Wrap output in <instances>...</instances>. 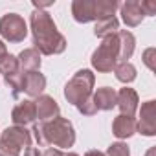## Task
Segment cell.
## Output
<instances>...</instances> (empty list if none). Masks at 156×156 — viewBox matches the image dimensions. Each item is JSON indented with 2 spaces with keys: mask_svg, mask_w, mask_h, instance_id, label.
Returning a JSON list of instances; mask_svg holds the SVG:
<instances>
[{
  "mask_svg": "<svg viewBox=\"0 0 156 156\" xmlns=\"http://www.w3.org/2000/svg\"><path fill=\"white\" fill-rule=\"evenodd\" d=\"M72 17L75 22L87 24L98 20L96 15V0H73L72 2Z\"/></svg>",
  "mask_w": 156,
  "mask_h": 156,
  "instance_id": "10",
  "label": "cell"
},
{
  "mask_svg": "<svg viewBox=\"0 0 156 156\" xmlns=\"http://www.w3.org/2000/svg\"><path fill=\"white\" fill-rule=\"evenodd\" d=\"M94 83H96V75L92 73V70L83 68L79 72H75L73 77L64 87V98H66V101L70 105H73V107H77L79 103L87 101L94 94Z\"/></svg>",
  "mask_w": 156,
  "mask_h": 156,
  "instance_id": "3",
  "label": "cell"
},
{
  "mask_svg": "<svg viewBox=\"0 0 156 156\" xmlns=\"http://www.w3.org/2000/svg\"><path fill=\"white\" fill-rule=\"evenodd\" d=\"M31 147V132L26 127H8L0 134V156H20L22 149Z\"/></svg>",
  "mask_w": 156,
  "mask_h": 156,
  "instance_id": "5",
  "label": "cell"
},
{
  "mask_svg": "<svg viewBox=\"0 0 156 156\" xmlns=\"http://www.w3.org/2000/svg\"><path fill=\"white\" fill-rule=\"evenodd\" d=\"M138 103H140V98H138V92L134 88H121L118 92V108L121 110V114L125 116H134L136 110H138Z\"/></svg>",
  "mask_w": 156,
  "mask_h": 156,
  "instance_id": "12",
  "label": "cell"
},
{
  "mask_svg": "<svg viewBox=\"0 0 156 156\" xmlns=\"http://www.w3.org/2000/svg\"><path fill=\"white\" fill-rule=\"evenodd\" d=\"M118 39H119V62H129V59L134 53L136 48V39L130 31L127 30H119L118 31Z\"/></svg>",
  "mask_w": 156,
  "mask_h": 156,
  "instance_id": "17",
  "label": "cell"
},
{
  "mask_svg": "<svg viewBox=\"0 0 156 156\" xmlns=\"http://www.w3.org/2000/svg\"><path fill=\"white\" fill-rule=\"evenodd\" d=\"M33 48L41 55H59L66 50V39L59 33L51 15L42 9H33L30 17Z\"/></svg>",
  "mask_w": 156,
  "mask_h": 156,
  "instance_id": "1",
  "label": "cell"
},
{
  "mask_svg": "<svg viewBox=\"0 0 156 156\" xmlns=\"http://www.w3.org/2000/svg\"><path fill=\"white\" fill-rule=\"evenodd\" d=\"M28 35V24L26 20L17 13H6L0 19V37L8 42H22Z\"/></svg>",
  "mask_w": 156,
  "mask_h": 156,
  "instance_id": "6",
  "label": "cell"
},
{
  "mask_svg": "<svg viewBox=\"0 0 156 156\" xmlns=\"http://www.w3.org/2000/svg\"><path fill=\"white\" fill-rule=\"evenodd\" d=\"M85 156H105V152H101V151H98V149H92V151H87Z\"/></svg>",
  "mask_w": 156,
  "mask_h": 156,
  "instance_id": "29",
  "label": "cell"
},
{
  "mask_svg": "<svg viewBox=\"0 0 156 156\" xmlns=\"http://www.w3.org/2000/svg\"><path fill=\"white\" fill-rule=\"evenodd\" d=\"M114 73H116V79L119 83H125V85L132 83L136 79V75H138L136 66L132 62H118L116 68H114Z\"/></svg>",
  "mask_w": 156,
  "mask_h": 156,
  "instance_id": "19",
  "label": "cell"
},
{
  "mask_svg": "<svg viewBox=\"0 0 156 156\" xmlns=\"http://www.w3.org/2000/svg\"><path fill=\"white\" fill-rule=\"evenodd\" d=\"M37 119V110H35V101L24 99L17 103L11 110V121L15 127H26Z\"/></svg>",
  "mask_w": 156,
  "mask_h": 156,
  "instance_id": "8",
  "label": "cell"
},
{
  "mask_svg": "<svg viewBox=\"0 0 156 156\" xmlns=\"http://www.w3.org/2000/svg\"><path fill=\"white\" fill-rule=\"evenodd\" d=\"M136 132V118L134 116H125L119 114L112 121V134L119 140H127Z\"/></svg>",
  "mask_w": 156,
  "mask_h": 156,
  "instance_id": "13",
  "label": "cell"
},
{
  "mask_svg": "<svg viewBox=\"0 0 156 156\" xmlns=\"http://www.w3.org/2000/svg\"><path fill=\"white\" fill-rule=\"evenodd\" d=\"M17 61H19V66H20L22 72H39L41 62H42L41 53H39L35 48H26V50H22V51L19 53Z\"/></svg>",
  "mask_w": 156,
  "mask_h": 156,
  "instance_id": "16",
  "label": "cell"
},
{
  "mask_svg": "<svg viewBox=\"0 0 156 156\" xmlns=\"http://www.w3.org/2000/svg\"><path fill=\"white\" fill-rule=\"evenodd\" d=\"M24 156H42V152L39 149H35V147H28L24 151Z\"/></svg>",
  "mask_w": 156,
  "mask_h": 156,
  "instance_id": "27",
  "label": "cell"
},
{
  "mask_svg": "<svg viewBox=\"0 0 156 156\" xmlns=\"http://www.w3.org/2000/svg\"><path fill=\"white\" fill-rule=\"evenodd\" d=\"M136 130L143 136L156 134V101L149 99L140 108V119L136 121Z\"/></svg>",
  "mask_w": 156,
  "mask_h": 156,
  "instance_id": "7",
  "label": "cell"
},
{
  "mask_svg": "<svg viewBox=\"0 0 156 156\" xmlns=\"http://www.w3.org/2000/svg\"><path fill=\"white\" fill-rule=\"evenodd\" d=\"M143 62L151 72L156 70V48H147L143 51Z\"/></svg>",
  "mask_w": 156,
  "mask_h": 156,
  "instance_id": "24",
  "label": "cell"
},
{
  "mask_svg": "<svg viewBox=\"0 0 156 156\" xmlns=\"http://www.w3.org/2000/svg\"><path fill=\"white\" fill-rule=\"evenodd\" d=\"M119 39L118 33L108 35L103 39V42L98 46V50L92 53V68L98 70L99 73H110L116 64L119 62Z\"/></svg>",
  "mask_w": 156,
  "mask_h": 156,
  "instance_id": "4",
  "label": "cell"
},
{
  "mask_svg": "<svg viewBox=\"0 0 156 156\" xmlns=\"http://www.w3.org/2000/svg\"><path fill=\"white\" fill-rule=\"evenodd\" d=\"M77 110H79L83 116H94V114H98V107L94 105V99L92 98H88L87 101L79 103V105H77Z\"/></svg>",
  "mask_w": 156,
  "mask_h": 156,
  "instance_id": "23",
  "label": "cell"
},
{
  "mask_svg": "<svg viewBox=\"0 0 156 156\" xmlns=\"http://www.w3.org/2000/svg\"><path fill=\"white\" fill-rule=\"evenodd\" d=\"M35 140L39 145L46 147V145H53V147H61V149H70L75 143V130L72 121H68L66 118H55L51 121L46 123H35L33 130Z\"/></svg>",
  "mask_w": 156,
  "mask_h": 156,
  "instance_id": "2",
  "label": "cell"
},
{
  "mask_svg": "<svg viewBox=\"0 0 156 156\" xmlns=\"http://www.w3.org/2000/svg\"><path fill=\"white\" fill-rule=\"evenodd\" d=\"M35 110H37V119L41 123H46V121H51V119L59 118V112H61L57 101L51 96H46V94H42V96L37 98Z\"/></svg>",
  "mask_w": 156,
  "mask_h": 156,
  "instance_id": "9",
  "label": "cell"
},
{
  "mask_svg": "<svg viewBox=\"0 0 156 156\" xmlns=\"http://www.w3.org/2000/svg\"><path fill=\"white\" fill-rule=\"evenodd\" d=\"M6 55H8V48H6L4 41H0V61H2V59H4Z\"/></svg>",
  "mask_w": 156,
  "mask_h": 156,
  "instance_id": "28",
  "label": "cell"
},
{
  "mask_svg": "<svg viewBox=\"0 0 156 156\" xmlns=\"http://www.w3.org/2000/svg\"><path fill=\"white\" fill-rule=\"evenodd\" d=\"M105 156H130V149H129L127 143L116 141V143H112V145L107 149Z\"/></svg>",
  "mask_w": 156,
  "mask_h": 156,
  "instance_id": "22",
  "label": "cell"
},
{
  "mask_svg": "<svg viewBox=\"0 0 156 156\" xmlns=\"http://www.w3.org/2000/svg\"><path fill=\"white\" fill-rule=\"evenodd\" d=\"M33 8L35 9H42L44 11V8H48V6H53L55 4V0H44V2H39V0H33Z\"/></svg>",
  "mask_w": 156,
  "mask_h": 156,
  "instance_id": "26",
  "label": "cell"
},
{
  "mask_svg": "<svg viewBox=\"0 0 156 156\" xmlns=\"http://www.w3.org/2000/svg\"><path fill=\"white\" fill-rule=\"evenodd\" d=\"M118 31H119V20L116 19V15L110 17V19L98 20L96 22V28H94V35L96 37H101V39H105L108 35H114Z\"/></svg>",
  "mask_w": 156,
  "mask_h": 156,
  "instance_id": "18",
  "label": "cell"
},
{
  "mask_svg": "<svg viewBox=\"0 0 156 156\" xmlns=\"http://www.w3.org/2000/svg\"><path fill=\"white\" fill-rule=\"evenodd\" d=\"M145 156H156V145H154V147H151V149L145 152Z\"/></svg>",
  "mask_w": 156,
  "mask_h": 156,
  "instance_id": "30",
  "label": "cell"
},
{
  "mask_svg": "<svg viewBox=\"0 0 156 156\" xmlns=\"http://www.w3.org/2000/svg\"><path fill=\"white\" fill-rule=\"evenodd\" d=\"M140 8H141L143 15H149V17L156 15V4H154V2H149V0H145V2H140Z\"/></svg>",
  "mask_w": 156,
  "mask_h": 156,
  "instance_id": "25",
  "label": "cell"
},
{
  "mask_svg": "<svg viewBox=\"0 0 156 156\" xmlns=\"http://www.w3.org/2000/svg\"><path fill=\"white\" fill-rule=\"evenodd\" d=\"M119 9H121V19L129 28L140 26L143 17H145L141 8H140V2H136V0H127V2H123L119 6Z\"/></svg>",
  "mask_w": 156,
  "mask_h": 156,
  "instance_id": "14",
  "label": "cell"
},
{
  "mask_svg": "<svg viewBox=\"0 0 156 156\" xmlns=\"http://www.w3.org/2000/svg\"><path fill=\"white\" fill-rule=\"evenodd\" d=\"M64 156H79L77 152H64Z\"/></svg>",
  "mask_w": 156,
  "mask_h": 156,
  "instance_id": "31",
  "label": "cell"
},
{
  "mask_svg": "<svg viewBox=\"0 0 156 156\" xmlns=\"http://www.w3.org/2000/svg\"><path fill=\"white\" fill-rule=\"evenodd\" d=\"M92 99L98 110H112L118 105V92L110 87H101L92 94Z\"/></svg>",
  "mask_w": 156,
  "mask_h": 156,
  "instance_id": "15",
  "label": "cell"
},
{
  "mask_svg": "<svg viewBox=\"0 0 156 156\" xmlns=\"http://www.w3.org/2000/svg\"><path fill=\"white\" fill-rule=\"evenodd\" d=\"M46 88V77L41 72H24L22 77V92H26L30 98L42 96Z\"/></svg>",
  "mask_w": 156,
  "mask_h": 156,
  "instance_id": "11",
  "label": "cell"
},
{
  "mask_svg": "<svg viewBox=\"0 0 156 156\" xmlns=\"http://www.w3.org/2000/svg\"><path fill=\"white\" fill-rule=\"evenodd\" d=\"M118 8H119L118 0H96V15H98V20L114 17V13L118 11Z\"/></svg>",
  "mask_w": 156,
  "mask_h": 156,
  "instance_id": "20",
  "label": "cell"
},
{
  "mask_svg": "<svg viewBox=\"0 0 156 156\" xmlns=\"http://www.w3.org/2000/svg\"><path fill=\"white\" fill-rule=\"evenodd\" d=\"M17 72H20V66H19V61L15 55L8 53L2 61H0V73L4 75V79H9V77H13Z\"/></svg>",
  "mask_w": 156,
  "mask_h": 156,
  "instance_id": "21",
  "label": "cell"
}]
</instances>
